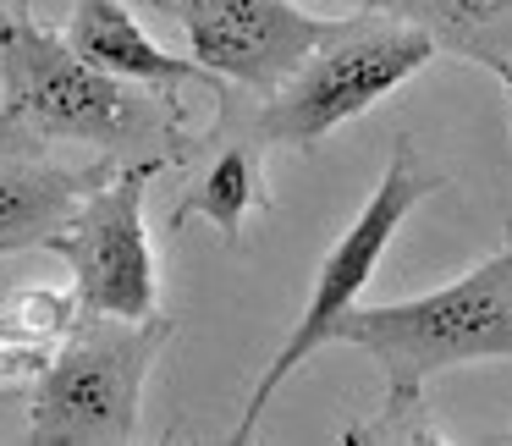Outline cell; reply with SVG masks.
<instances>
[{"label":"cell","mask_w":512,"mask_h":446,"mask_svg":"<svg viewBox=\"0 0 512 446\" xmlns=\"http://www.w3.org/2000/svg\"><path fill=\"white\" fill-rule=\"evenodd\" d=\"M336 342L375 358L386 380V413L375 424L347 430V441H441L424 419L419 397L435 375L463 364H501L512 358V248L479 259L468 276L402 303L353 309L336 325Z\"/></svg>","instance_id":"cell-1"},{"label":"cell","mask_w":512,"mask_h":446,"mask_svg":"<svg viewBox=\"0 0 512 446\" xmlns=\"http://www.w3.org/2000/svg\"><path fill=\"white\" fill-rule=\"evenodd\" d=\"M177 111H160L149 94L127 89V78L94 67L67 34L6 17L0 23V133H34L50 144L122 149L171 133Z\"/></svg>","instance_id":"cell-2"},{"label":"cell","mask_w":512,"mask_h":446,"mask_svg":"<svg viewBox=\"0 0 512 446\" xmlns=\"http://www.w3.org/2000/svg\"><path fill=\"white\" fill-rule=\"evenodd\" d=\"M430 61L435 45L424 28L386 12H353L331 28V39L309 50V61L276 94H265L248 133L265 149H314L342 122L397 94Z\"/></svg>","instance_id":"cell-3"},{"label":"cell","mask_w":512,"mask_h":446,"mask_svg":"<svg viewBox=\"0 0 512 446\" xmlns=\"http://www.w3.org/2000/svg\"><path fill=\"white\" fill-rule=\"evenodd\" d=\"M171 320H111V314H83L72 336L56 347L34 380V413H28V441H133L138 435V397L155 353L166 347Z\"/></svg>","instance_id":"cell-4"},{"label":"cell","mask_w":512,"mask_h":446,"mask_svg":"<svg viewBox=\"0 0 512 446\" xmlns=\"http://www.w3.org/2000/svg\"><path fill=\"white\" fill-rule=\"evenodd\" d=\"M446 177H435V171H424L419 160H413L408 144L391 149V166L386 177L375 182V193L364 199V210L347 221V232L331 243V254L320 259V270H314V292H309V309L298 314V325H292V336L281 342V353L265 364V375L254 380V391H248V408L243 419H237L232 441H248V435L259 430V419H265L270 397H276L281 380H292V369H303L320 347L336 342V325L347 320V314L358 309V298H364V287L375 281L380 259H386L391 237L402 232V221H408L413 210H419L430 193H441Z\"/></svg>","instance_id":"cell-5"},{"label":"cell","mask_w":512,"mask_h":446,"mask_svg":"<svg viewBox=\"0 0 512 446\" xmlns=\"http://www.w3.org/2000/svg\"><path fill=\"white\" fill-rule=\"evenodd\" d=\"M155 171L160 160H138V166L116 171L78 204L72 226L50 243L67 259L83 314H111V320H155L160 314V270L144 221V193Z\"/></svg>","instance_id":"cell-6"},{"label":"cell","mask_w":512,"mask_h":446,"mask_svg":"<svg viewBox=\"0 0 512 446\" xmlns=\"http://www.w3.org/2000/svg\"><path fill=\"white\" fill-rule=\"evenodd\" d=\"M171 12L182 17L188 56L215 83L254 94H276L336 28V17H314L292 0H171Z\"/></svg>","instance_id":"cell-7"},{"label":"cell","mask_w":512,"mask_h":446,"mask_svg":"<svg viewBox=\"0 0 512 446\" xmlns=\"http://www.w3.org/2000/svg\"><path fill=\"white\" fill-rule=\"evenodd\" d=\"M67 39H72V50H83V56L94 61V67L116 72V78H127V83H144V89H155L166 105H177V89L210 78L193 56L160 50L155 39L138 28V17L127 12L122 0H78V6H72V23H67Z\"/></svg>","instance_id":"cell-8"},{"label":"cell","mask_w":512,"mask_h":446,"mask_svg":"<svg viewBox=\"0 0 512 446\" xmlns=\"http://www.w3.org/2000/svg\"><path fill=\"white\" fill-rule=\"evenodd\" d=\"M94 188H100L94 171H61L34 160L0 166V259L23 248H50Z\"/></svg>","instance_id":"cell-9"},{"label":"cell","mask_w":512,"mask_h":446,"mask_svg":"<svg viewBox=\"0 0 512 446\" xmlns=\"http://www.w3.org/2000/svg\"><path fill=\"white\" fill-rule=\"evenodd\" d=\"M347 6L424 28L435 56L479 61V67L512 56V0H347Z\"/></svg>","instance_id":"cell-10"},{"label":"cell","mask_w":512,"mask_h":446,"mask_svg":"<svg viewBox=\"0 0 512 446\" xmlns=\"http://www.w3.org/2000/svg\"><path fill=\"white\" fill-rule=\"evenodd\" d=\"M259 155H265L259 138H237V144H226L221 155L204 166V177L182 193V204L171 210V226L204 215V221L237 248L243 243V221L259 210Z\"/></svg>","instance_id":"cell-11"},{"label":"cell","mask_w":512,"mask_h":446,"mask_svg":"<svg viewBox=\"0 0 512 446\" xmlns=\"http://www.w3.org/2000/svg\"><path fill=\"white\" fill-rule=\"evenodd\" d=\"M50 358H56V353L23 342L12 325L0 320V391H6V386H23V380H39V369H45Z\"/></svg>","instance_id":"cell-12"},{"label":"cell","mask_w":512,"mask_h":446,"mask_svg":"<svg viewBox=\"0 0 512 446\" xmlns=\"http://www.w3.org/2000/svg\"><path fill=\"white\" fill-rule=\"evenodd\" d=\"M490 72H496V78H501V89H507V105H512V56H507V61H496V67H490Z\"/></svg>","instance_id":"cell-13"},{"label":"cell","mask_w":512,"mask_h":446,"mask_svg":"<svg viewBox=\"0 0 512 446\" xmlns=\"http://www.w3.org/2000/svg\"><path fill=\"white\" fill-rule=\"evenodd\" d=\"M485 441H507L512 446V424H507V430H496V435H485Z\"/></svg>","instance_id":"cell-14"},{"label":"cell","mask_w":512,"mask_h":446,"mask_svg":"<svg viewBox=\"0 0 512 446\" xmlns=\"http://www.w3.org/2000/svg\"><path fill=\"white\" fill-rule=\"evenodd\" d=\"M0 6H28V0H0Z\"/></svg>","instance_id":"cell-15"}]
</instances>
